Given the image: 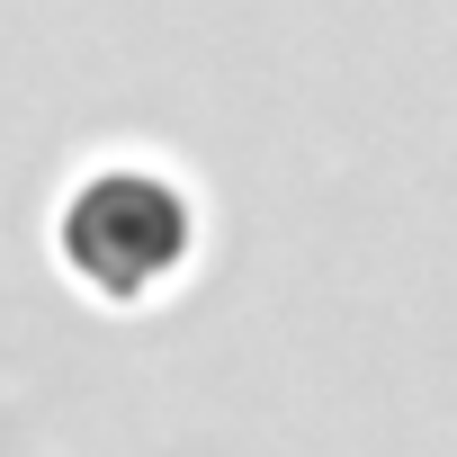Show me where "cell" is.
Segmentation results:
<instances>
[{
    "mask_svg": "<svg viewBox=\"0 0 457 457\" xmlns=\"http://www.w3.org/2000/svg\"><path fill=\"white\" fill-rule=\"evenodd\" d=\"M72 261L99 278V287H144L170 252H179V206L144 179H99L81 206H72Z\"/></svg>",
    "mask_w": 457,
    "mask_h": 457,
    "instance_id": "cell-1",
    "label": "cell"
}]
</instances>
